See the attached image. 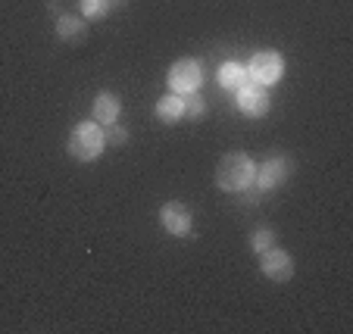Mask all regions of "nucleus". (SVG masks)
<instances>
[{
	"label": "nucleus",
	"instance_id": "1",
	"mask_svg": "<svg viewBox=\"0 0 353 334\" xmlns=\"http://www.w3.org/2000/svg\"><path fill=\"white\" fill-rule=\"evenodd\" d=\"M254 160L247 154H228L216 166V187L225 194H244L247 187L254 185Z\"/></svg>",
	"mask_w": 353,
	"mask_h": 334
},
{
	"label": "nucleus",
	"instance_id": "2",
	"mask_svg": "<svg viewBox=\"0 0 353 334\" xmlns=\"http://www.w3.org/2000/svg\"><path fill=\"white\" fill-rule=\"evenodd\" d=\"M69 156L79 163H94L97 156H103L107 150V138H103V128L97 122H79L69 134V144H66Z\"/></svg>",
	"mask_w": 353,
	"mask_h": 334
},
{
	"label": "nucleus",
	"instance_id": "3",
	"mask_svg": "<svg viewBox=\"0 0 353 334\" xmlns=\"http://www.w3.org/2000/svg\"><path fill=\"white\" fill-rule=\"evenodd\" d=\"M288 175H291V160L288 156H272V160L260 163L254 172V185L244 191L247 200H260L263 194H269V191H275V187H281L288 181Z\"/></svg>",
	"mask_w": 353,
	"mask_h": 334
},
{
	"label": "nucleus",
	"instance_id": "4",
	"mask_svg": "<svg viewBox=\"0 0 353 334\" xmlns=\"http://www.w3.org/2000/svg\"><path fill=\"white\" fill-rule=\"evenodd\" d=\"M166 85L172 94H194L200 85H203V66L197 60H179L169 66L166 72Z\"/></svg>",
	"mask_w": 353,
	"mask_h": 334
},
{
	"label": "nucleus",
	"instance_id": "5",
	"mask_svg": "<svg viewBox=\"0 0 353 334\" xmlns=\"http://www.w3.org/2000/svg\"><path fill=\"white\" fill-rule=\"evenodd\" d=\"M247 75H250V81L269 87V85H275V81H281V75H285V60H281V54H275V50H256L250 66H247Z\"/></svg>",
	"mask_w": 353,
	"mask_h": 334
},
{
	"label": "nucleus",
	"instance_id": "6",
	"mask_svg": "<svg viewBox=\"0 0 353 334\" xmlns=\"http://www.w3.org/2000/svg\"><path fill=\"white\" fill-rule=\"evenodd\" d=\"M260 272L266 275L269 281H279V284H285V281L294 278V260L288 250H281L279 244H272L269 250H263L260 253Z\"/></svg>",
	"mask_w": 353,
	"mask_h": 334
},
{
	"label": "nucleus",
	"instance_id": "7",
	"mask_svg": "<svg viewBox=\"0 0 353 334\" xmlns=\"http://www.w3.org/2000/svg\"><path fill=\"white\" fill-rule=\"evenodd\" d=\"M234 103H238V109L244 116H250V119H263V116L269 113V94L263 85H256V81H247L244 87H238L234 91Z\"/></svg>",
	"mask_w": 353,
	"mask_h": 334
},
{
	"label": "nucleus",
	"instance_id": "8",
	"mask_svg": "<svg viewBox=\"0 0 353 334\" xmlns=\"http://www.w3.org/2000/svg\"><path fill=\"white\" fill-rule=\"evenodd\" d=\"M160 225L166 228L172 238H188L191 225H194V216L181 200H169V203H163V209H160Z\"/></svg>",
	"mask_w": 353,
	"mask_h": 334
},
{
	"label": "nucleus",
	"instance_id": "9",
	"mask_svg": "<svg viewBox=\"0 0 353 334\" xmlns=\"http://www.w3.org/2000/svg\"><path fill=\"white\" fill-rule=\"evenodd\" d=\"M119 113H122V103L116 94H110V91L97 94V101H94V107H91V116L97 125H113V122L119 119Z\"/></svg>",
	"mask_w": 353,
	"mask_h": 334
},
{
	"label": "nucleus",
	"instance_id": "10",
	"mask_svg": "<svg viewBox=\"0 0 353 334\" xmlns=\"http://www.w3.org/2000/svg\"><path fill=\"white\" fill-rule=\"evenodd\" d=\"M154 116L160 122H166V125L181 122L185 119V97H181V94H166V97H160V101H157Z\"/></svg>",
	"mask_w": 353,
	"mask_h": 334
},
{
	"label": "nucleus",
	"instance_id": "11",
	"mask_svg": "<svg viewBox=\"0 0 353 334\" xmlns=\"http://www.w3.org/2000/svg\"><path fill=\"white\" fill-rule=\"evenodd\" d=\"M216 81H219L222 91H238V87H244L247 81H250V75H247V66H241V63H222L219 72H216Z\"/></svg>",
	"mask_w": 353,
	"mask_h": 334
},
{
	"label": "nucleus",
	"instance_id": "12",
	"mask_svg": "<svg viewBox=\"0 0 353 334\" xmlns=\"http://www.w3.org/2000/svg\"><path fill=\"white\" fill-rule=\"evenodd\" d=\"M57 34H60L63 41L85 38V19H79V16H60V19H57Z\"/></svg>",
	"mask_w": 353,
	"mask_h": 334
},
{
	"label": "nucleus",
	"instance_id": "13",
	"mask_svg": "<svg viewBox=\"0 0 353 334\" xmlns=\"http://www.w3.org/2000/svg\"><path fill=\"white\" fill-rule=\"evenodd\" d=\"M110 0H81V16L85 19H103V16L110 13Z\"/></svg>",
	"mask_w": 353,
	"mask_h": 334
},
{
	"label": "nucleus",
	"instance_id": "14",
	"mask_svg": "<svg viewBox=\"0 0 353 334\" xmlns=\"http://www.w3.org/2000/svg\"><path fill=\"white\" fill-rule=\"evenodd\" d=\"M203 113H207V103L197 94H185V119H200Z\"/></svg>",
	"mask_w": 353,
	"mask_h": 334
},
{
	"label": "nucleus",
	"instance_id": "15",
	"mask_svg": "<svg viewBox=\"0 0 353 334\" xmlns=\"http://www.w3.org/2000/svg\"><path fill=\"white\" fill-rule=\"evenodd\" d=\"M275 244V234L269 231V228H260V231L250 234V247L256 250V253H263V250H269Z\"/></svg>",
	"mask_w": 353,
	"mask_h": 334
},
{
	"label": "nucleus",
	"instance_id": "16",
	"mask_svg": "<svg viewBox=\"0 0 353 334\" xmlns=\"http://www.w3.org/2000/svg\"><path fill=\"white\" fill-rule=\"evenodd\" d=\"M103 138H107V144H125L128 140V132L125 128H119L113 122V125H103Z\"/></svg>",
	"mask_w": 353,
	"mask_h": 334
},
{
	"label": "nucleus",
	"instance_id": "17",
	"mask_svg": "<svg viewBox=\"0 0 353 334\" xmlns=\"http://www.w3.org/2000/svg\"><path fill=\"white\" fill-rule=\"evenodd\" d=\"M110 3H122V0H110Z\"/></svg>",
	"mask_w": 353,
	"mask_h": 334
}]
</instances>
